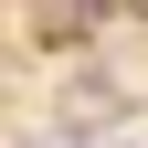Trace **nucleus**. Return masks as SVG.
<instances>
[{
    "mask_svg": "<svg viewBox=\"0 0 148 148\" xmlns=\"http://www.w3.org/2000/svg\"><path fill=\"white\" fill-rule=\"evenodd\" d=\"M32 148H74V138H32Z\"/></svg>",
    "mask_w": 148,
    "mask_h": 148,
    "instance_id": "f257e3e1",
    "label": "nucleus"
}]
</instances>
